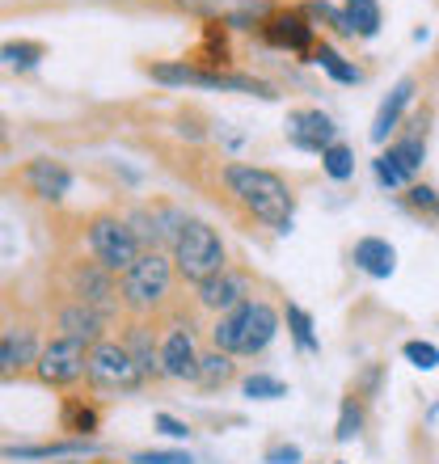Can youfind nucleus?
I'll list each match as a JSON object with an SVG mask.
<instances>
[{
  "label": "nucleus",
  "mask_w": 439,
  "mask_h": 464,
  "mask_svg": "<svg viewBox=\"0 0 439 464\" xmlns=\"http://www.w3.org/2000/svg\"><path fill=\"white\" fill-rule=\"evenodd\" d=\"M224 186H229V195L241 203L254 220L270 224L275 232H288L292 228V190H288V182H283L279 173L270 169H258V165H241V160H232V165H224Z\"/></svg>",
  "instance_id": "nucleus-1"
},
{
  "label": "nucleus",
  "mask_w": 439,
  "mask_h": 464,
  "mask_svg": "<svg viewBox=\"0 0 439 464\" xmlns=\"http://www.w3.org/2000/svg\"><path fill=\"white\" fill-rule=\"evenodd\" d=\"M173 287V257L165 249H144L132 266L119 275V300L135 317H152Z\"/></svg>",
  "instance_id": "nucleus-2"
},
{
  "label": "nucleus",
  "mask_w": 439,
  "mask_h": 464,
  "mask_svg": "<svg viewBox=\"0 0 439 464\" xmlns=\"http://www.w3.org/2000/svg\"><path fill=\"white\" fill-rule=\"evenodd\" d=\"M173 270L190 283H203L220 270H229L224 241L208 220H182V228L173 237Z\"/></svg>",
  "instance_id": "nucleus-3"
},
{
  "label": "nucleus",
  "mask_w": 439,
  "mask_h": 464,
  "mask_svg": "<svg viewBox=\"0 0 439 464\" xmlns=\"http://www.w3.org/2000/svg\"><path fill=\"white\" fill-rule=\"evenodd\" d=\"M85 241H89L93 262H98V266H106L110 275H122L135 257L144 254V245H140V237H135L132 224L119 220V216H110V211H102V216H93V220H89Z\"/></svg>",
  "instance_id": "nucleus-4"
},
{
  "label": "nucleus",
  "mask_w": 439,
  "mask_h": 464,
  "mask_svg": "<svg viewBox=\"0 0 439 464\" xmlns=\"http://www.w3.org/2000/svg\"><path fill=\"white\" fill-rule=\"evenodd\" d=\"M89 380L102 384V389H119V392H132L144 384V372L135 367L132 351L122 343H110L102 338L98 346H89Z\"/></svg>",
  "instance_id": "nucleus-5"
},
{
  "label": "nucleus",
  "mask_w": 439,
  "mask_h": 464,
  "mask_svg": "<svg viewBox=\"0 0 439 464\" xmlns=\"http://www.w3.org/2000/svg\"><path fill=\"white\" fill-rule=\"evenodd\" d=\"M34 372L51 389H68V384H76L81 376H89V346L73 343V338H51V343L38 351Z\"/></svg>",
  "instance_id": "nucleus-6"
},
{
  "label": "nucleus",
  "mask_w": 439,
  "mask_h": 464,
  "mask_svg": "<svg viewBox=\"0 0 439 464\" xmlns=\"http://www.w3.org/2000/svg\"><path fill=\"white\" fill-rule=\"evenodd\" d=\"M178 9L199 13L208 22H220L229 30H249L270 17V0H173Z\"/></svg>",
  "instance_id": "nucleus-7"
},
{
  "label": "nucleus",
  "mask_w": 439,
  "mask_h": 464,
  "mask_svg": "<svg viewBox=\"0 0 439 464\" xmlns=\"http://www.w3.org/2000/svg\"><path fill=\"white\" fill-rule=\"evenodd\" d=\"M73 300H85V304L102 308L106 317H114V308H119V283L98 262H81V266H73Z\"/></svg>",
  "instance_id": "nucleus-8"
},
{
  "label": "nucleus",
  "mask_w": 439,
  "mask_h": 464,
  "mask_svg": "<svg viewBox=\"0 0 439 464\" xmlns=\"http://www.w3.org/2000/svg\"><path fill=\"white\" fill-rule=\"evenodd\" d=\"M55 325H60V338H73V343L98 346L102 338H106L110 317L102 313V308L85 304V300H68V304L55 313Z\"/></svg>",
  "instance_id": "nucleus-9"
},
{
  "label": "nucleus",
  "mask_w": 439,
  "mask_h": 464,
  "mask_svg": "<svg viewBox=\"0 0 439 464\" xmlns=\"http://www.w3.org/2000/svg\"><path fill=\"white\" fill-rule=\"evenodd\" d=\"M161 372L170 380H195L199 376V351L186 325H170L161 338Z\"/></svg>",
  "instance_id": "nucleus-10"
},
{
  "label": "nucleus",
  "mask_w": 439,
  "mask_h": 464,
  "mask_svg": "<svg viewBox=\"0 0 439 464\" xmlns=\"http://www.w3.org/2000/svg\"><path fill=\"white\" fill-rule=\"evenodd\" d=\"M262 34H267L270 47H283V51H300V55H313V25H308L305 13H270L262 22Z\"/></svg>",
  "instance_id": "nucleus-11"
},
{
  "label": "nucleus",
  "mask_w": 439,
  "mask_h": 464,
  "mask_svg": "<svg viewBox=\"0 0 439 464\" xmlns=\"http://www.w3.org/2000/svg\"><path fill=\"white\" fill-rule=\"evenodd\" d=\"M195 287H199V308H208V313H216V317H224V313H232L237 304L249 300L245 279L241 275H232V270H220V275L195 283Z\"/></svg>",
  "instance_id": "nucleus-12"
},
{
  "label": "nucleus",
  "mask_w": 439,
  "mask_h": 464,
  "mask_svg": "<svg viewBox=\"0 0 439 464\" xmlns=\"http://www.w3.org/2000/svg\"><path fill=\"white\" fill-rule=\"evenodd\" d=\"M279 334V313L267 300H245V330H241V354H262Z\"/></svg>",
  "instance_id": "nucleus-13"
},
{
  "label": "nucleus",
  "mask_w": 439,
  "mask_h": 464,
  "mask_svg": "<svg viewBox=\"0 0 439 464\" xmlns=\"http://www.w3.org/2000/svg\"><path fill=\"white\" fill-rule=\"evenodd\" d=\"M288 140H292L296 148H305V152H326V148L338 140V127L321 111H296L292 122H288Z\"/></svg>",
  "instance_id": "nucleus-14"
},
{
  "label": "nucleus",
  "mask_w": 439,
  "mask_h": 464,
  "mask_svg": "<svg viewBox=\"0 0 439 464\" xmlns=\"http://www.w3.org/2000/svg\"><path fill=\"white\" fill-rule=\"evenodd\" d=\"M22 178H25V186H30V195L47 198V203H55V198H63L68 190H73V173L63 169L60 160H47V157L30 160Z\"/></svg>",
  "instance_id": "nucleus-15"
},
{
  "label": "nucleus",
  "mask_w": 439,
  "mask_h": 464,
  "mask_svg": "<svg viewBox=\"0 0 439 464\" xmlns=\"http://www.w3.org/2000/svg\"><path fill=\"white\" fill-rule=\"evenodd\" d=\"M38 363V338L30 325L0 334V372H22V367Z\"/></svg>",
  "instance_id": "nucleus-16"
},
{
  "label": "nucleus",
  "mask_w": 439,
  "mask_h": 464,
  "mask_svg": "<svg viewBox=\"0 0 439 464\" xmlns=\"http://www.w3.org/2000/svg\"><path fill=\"white\" fill-rule=\"evenodd\" d=\"M122 346L132 351V359H135V367L144 372V380L148 376H152V380L165 376V372H161V343L152 338V325H144V321H132V325H127V338H122Z\"/></svg>",
  "instance_id": "nucleus-17"
},
{
  "label": "nucleus",
  "mask_w": 439,
  "mask_h": 464,
  "mask_svg": "<svg viewBox=\"0 0 439 464\" xmlns=\"http://www.w3.org/2000/svg\"><path fill=\"white\" fill-rule=\"evenodd\" d=\"M410 98H415V81L405 76V81H397V85H393L389 98L380 102L376 122H372V140H376V144H385V140L397 131V122H402V114H405V106H410Z\"/></svg>",
  "instance_id": "nucleus-18"
},
{
  "label": "nucleus",
  "mask_w": 439,
  "mask_h": 464,
  "mask_svg": "<svg viewBox=\"0 0 439 464\" xmlns=\"http://www.w3.org/2000/svg\"><path fill=\"white\" fill-rule=\"evenodd\" d=\"M355 266L372 275V279H389L397 270V249L389 241H380V237H364V241H355Z\"/></svg>",
  "instance_id": "nucleus-19"
},
{
  "label": "nucleus",
  "mask_w": 439,
  "mask_h": 464,
  "mask_svg": "<svg viewBox=\"0 0 439 464\" xmlns=\"http://www.w3.org/2000/svg\"><path fill=\"white\" fill-rule=\"evenodd\" d=\"M241 330H245V304H237L232 313L216 317V325H211V346L237 359V354H241Z\"/></svg>",
  "instance_id": "nucleus-20"
},
{
  "label": "nucleus",
  "mask_w": 439,
  "mask_h": 464,
  "mask_svg": "<svg viewBox=\"0 0 439 464\" xmlns=\"http://www.w3.org/2000/svg\"><path fill=\"white\" fill-rule=\"evenodd\" d=\"M232 376H237V363H232V354H224V351L199 354V376H195L199 389H224Z\"/></svg>",
  "instance_id": "nucleus-21"
},
{
  "label": "nucleus",
  "mask_w": 439,
  "mask_h": 464,
  "mask_svg": "<svg viewBox=\"0 0 439 464\" xmlns=\"http://www.w3.org/2000/svg\"><path fill=\"white\" fill-rule=\"evenodd\" d=\"M389 157L397 160V165L410 173V182H415V173L423 169V160H427V135L415 131V135H405V140H397V144H389Z\"/></svg>",
  "instance_id": "nucleus-22"
},
{
  "label": "nucleus",
  "mask_w": 439,
  "mask_h": 464,
  "mask_svg": "<svg viewBox=\"0 0 439 464\" xmlns=\"http://www.w3.org/2000/svg\"><path fill=\"white\" fill-rule=\"evenodd\" d=\"M346 22L359 38H376L380 34V0H346Z\"/></svg>",
  "instance_id": "nucleus-23"
},
{
  "label": "nucleus",
  "mask_w": 439,
  "mask_h": 464,
  "mask_svg": "<svg viewBox=\"0 0 439 464\" xmlns=\"http://www.w3.org/2000/svg\"><path fill=\"white\" fill-rule=\"evenodd\" d=\"M63 430H73V435L89 440V435L98 430V410L85 405V401H76V397H68V401H63Z\"/></svg>",
  "instance_id": "nucleus-24"
},
{
  "label": "nucleus",
  "mask_w": 439,
  "mask_h": 464,
  "mask_svg": "<svg viewBox=\"0 0 439 464\" xmlns=\"http://www.w3.org/2000/svg\"><path fill=\"white\" fill-rule=\"evenodd\" d=\"M313 60H317L321 68H326V72L338 81V85H359V68H355V63H346L338 51L326 47V43H321V47H313Z\"/></svg>",
  "instance_id": "nucleus-25"
},
{
  "label": "nucleus",
  "mask_w": 439,
  "mask_h": 464,
  "mask_svg": "<svg viewBox=\"0 0 439 464\" xmlns=\"http://www.w3.org/2000/svg\"><path fill=\"white\" fill-rule=\"evenodd\" d=\"M43 60V43H25V38H17V43H5L0 47V63L5 68H34V63Z\"/></svg>",
  "instance_id": "nucleus-26"
},
{
  "label": "nucleus",
  "mask_w": 439,
  "mask_h": 464,
  "mask_svg": "<svg viewBox=\"0 0 439 464\" xmlns=\"http://www.w3.org/2000/svg\"><path fill=\"white\" fill-rule=\"evenodd\" d=\"M321 169H326L334 182H346V178L355 173V152L346 144H338V140H334V144L321 152Z\"/></svg>",
  "instance_id": "nucleus-27"
},
{
  "label": "nucleus",
  "mask_w": 439,
  "mask_h": 464,
  "mask_svg": "<svg viewBox=\"0 0 439 464\" xmlns=\"http://www.w3.org/2000/svg\"><path fill=\"white\" fill-rule=\"evenodd\" d=\"M245 397H254V401H279V397H288V384L275 376H262V372H254V376H245Z\"/></svg>",
  "instance_id": "nucleus-28"
},
{
  "label": "nucleus",
  "mask_w": 439,
  "mask_h": 464,
  "mask_svg": "<svg viewBox=\"0 0 439 464\" xmlns=\"http://www.w3.org/2000/svg\"><path fill=\"white\" fill-rule=\"evenodd\" d=\"M288 330H292L300 351H317V334H313V317L300 304H288Z\"/></svg>",
  "instance_id": "nucleus-29"
},
{
  "label": "nucleus",
  "mask_w": 439,
  "mask_h": 464,
  "mask_svg": "<svg viewBox=\"0 0 439 464\" xmlns=\"http://www.w3.org/2000/svg\"><path fill=\"white\" fill-rule=\"evenodd\" d=\"M359 430H364V405L355 401V397H346V401H342V414H338L334 435H338V443H351Z\"/></svg>",
  "instance_id": "nucleus-30"
},
{
  "label": "nucleus",
  "mask_w": 439,
  "mask_h": 464,
  "mask_svg": "<svg viewBox=\"0 0 439 464\" xmlns=\"http://www.w3.org/2000/svg\"><path fill=\"white\" fill-rule=\"evenodd\" d=\"M305 17H317V22H326L329 30H338V34H355L351 22H346V13L334 9V5H326V0H313V5L305 9Z\"/></svg>",
  "instance_id": "nucleus-31"
},
{
  "label": "nucleus",
  "mask_w": 439,
  "mask_h": 464,
  "mask_svg": "<svg viewBox=\"0 0 439 464\" xmlns=\"http://www.w3.org/2000/svg\"><path fill=\"white\" fill-rule=\"evenodd\" d=\"M372 169H376V182L380 186H410V173H405L402 165L389 157V152H380V157L372 160Z\"/></svg>",
  "instance_id": "nucleus-32"
},
{
  "label": "nucleus",
  "mask_w": 439,
  "mask_h": 464,
  "mask_svg": "<svg viewBox=\"0 0 439 464\" xmlns=\"http://www.w3.org/2000/svg\"><path fill=\"white\" fill-rule=\"evenodd\" d=\"M402 354L418 367V372H435V367H439V346L435 343H405Z\"/></svg>",
  "instance_id": "nucleus-33"
},
{
  "label": "nucleus",
  "mask_w": 439,
  "mask_h": 464,
  "mask_svg": "<svg viewBox=\"0 0 439 464\" xmlns=\"http://www.w3.org/2000/svg\"><path fill=\"white\" fill-rule=\"evenodd\" d=\"M405 203L418 208V211H439V195L431 190V186H418V182L405 186Z\"/></svg>",
  "instance_id": "nucleus-34"
},
{
  "label": "nucleus",
  "mask_w": 439,
  "mask_h": 464,
  "mask_svg": "<svg viewBox=\"0 0 439 464\" xmlns=\"http://www.w3.org/2000/svg\"><path fill=\"white\" fill-rule=\"evenodd\" d=\"M157 430L161 435H170V440H190V427L173 414H157Z\"/></svg>",
  "instance_id": "nucleus-35"
},
{
  "label": "nucleus",
  "mask_w": 439,
  "mask_h": 464,
  "mask_svg": "<svg viewBox=\"0 0 439 464\" xmlns=\"http://www.w3.org/2000/svg\"><path fill=\"white\" fill-rule=\"evenodd\" d=\"M135 464H195L190 452H140Z\"/></svg>",
  "instance_id": "nucleus-36"
},
{
  "label": "nucleus",
  "mask_w": 439,
  "mask_h": 464,
  "mask_svg": "<svg viewBox=\"0 0 439 464\" xmlns=\"http://www.w3.org/2000/svg\"><path fill=\"white\" fill-rule=\"evenodd\" d=\"M267 464H300V448L296 443H279L267 452Z\"/></svg>",
  "instance_id": "nucleus-37"
},
{
  "label": "nucleus",
  "mask_w": 439,
  "mask_h": 464,
  "mask_svg": "<svg viewBox=\"0 0 439 464\" xmlns=\"http://www.w3.org/2000/svg\"><path fill=\"white\" fill-rule=\"evenodd\" d=\"M60 464H85V456H63Z\"/></svg>",
  "instance_id": "nucleus-38"
},
{
  "label": "nucleus",
  "mask_w": 439,
  "mask_h": 464,
  "mask_svg": "<svg viewBox=\"0 0 439 464\" xmlns=\"http://www.w3.org/2000/svg\"><path fill=\"white\" fill-rule=\"evenodd\" d=\"M338 464H342V460H338Z\"/></svg>",
  "instance_id": "nucleus-39"
}]
</instances>
